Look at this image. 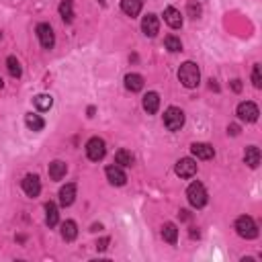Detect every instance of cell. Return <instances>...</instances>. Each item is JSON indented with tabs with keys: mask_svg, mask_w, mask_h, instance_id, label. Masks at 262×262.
I'll list each match as a JSON object with an SVG mask.
<instances>
[{
	"mask_svg": "<svg viewBox=\"0 0 262 262\" xmlns=\"http://www.w3.org/2000/svg\"><path fill=\"white\" fill-rule=\"evenodd\" d=\"M178 80L182 82V86H186V88H197L199 82H201L199 66L195 62H184L178 70Z\"/></svg>",
	"mask_w": 262,
	"mask_h": 262,
	"instance_id": "1",
	"label": "cell"
},
{
	"mask_svg": "<svg viewBox=\"0 0 262 262\" xmlns=\"http://www.w3.org/2000/svg\"><path fill=\"white\" fill-rule=\"evenodd\" d=\"M236 232L244 240H254L258 238V225L250 215H242L236 219Z\"/></svg>",
	"mask_w": 262,
	"mask_h": 262,
	"instance_id": "2",
	"label": "cell"
},
{
	"mask_svg": "<svg viewBox=\"0 0 262 262\" xmlns=\"http://www.w3.org/2000/svg\"><path fill=\"white\" fill-rule=\"evenodd\" d=\"M186 197H188V203L197 207V209H203L207 205V190L201 182H193L188 188H186Z\"/></svg>",
	"mask_w": 262,
	"mask_h": 262,
	"instance_id": "3",
	"label": "cell"
},
{
	"mask_svg": "<svg viewBox=\"0 0 262 262\" xmlns=\"http://www.w3.org/2000/svg\"><path fill=\"white\" fill-rule=\"evenodd\" d=\"M164 125L168 131H178L184 125V113L178 107H168L164 113Z\"/></svg>",
	"mask_w": 262,
	"mask_h": 262,
	"instance_id": "4",
	"label": "cell"
},
{
	"mask_svg": "<svg viewBox=\"0 0 262 262\" xmlns=\"http://www.w3.org/2000/svg\"><path fill=\"white\" fill-rule=\"evenodd\" d=\"M104 154H107V146L100 137H90L88 144H86V156H88V160L92 162H98L104 158Z\"/></svg>",
	"mask_w": 262,
	"mask_h": 262,
	"instance_id": "5",
	"label": "cell"
},
{
	"mask_svg": "<svg viewBox=\"0 0 262 262\" xmlns=\"http://www.w3.org/2000/svg\"><path fill=\"white\" fill-rule=\"evenodd\" d=\"M236 115H238L242 121H246V123H254V121L258 119V115H260V111H258V107H256L254 102L244 100V102H240V104H238Z\"/></svg>",
	"mask_w": 262,
	"mask_h": 262,
	"instance_id": "6",
	"label": "cell"
},
{
	"mask_svg": "<svg viewBox=\"0 0 262 262\" xmlns=\"http://www.w3.org/2000/svg\"><path fill=\"white\" fill-rule=\"evenodd\" d=\"M37 37H39L43 49H51L56 45V35H54V29H51L49 23H39L37 25Z\"/></svg>",
	"mask_w": 262,
	"mask_h": 262,
	"instance_id": "7",
	"label": "cell"
},
{
	"mask_svg": "<svg viewBox=\"0 0 262 262\" xmlns=\"http://www.w3.org/2000/svg\"><path fill=\"white\" fill-rule=\"evenodd\" d=\"M174 172H176L180 178H193L197 174V162L193 158H182L174 166Z\"/></svg>",
	"mask_w": 262,
	"mask_h": 262,
	"instance_id": "8",
	"label": "cell"
},
{
	"mask_svg": "<svg viewBox=\"0 0 262 262\" xmlns=\"http://www.w3.org/2000/svg\"><path fill=\"white\" fill-rule=\"evenodd\" d=\"M21 186L25 190V195L31 197V199L41 193V180H39L37 174H27V176L23 178V182H21Z\"/></svg>",
	"mask_w": 262,
	"mask_h": 262,
	"instance_id": "9",
	"label": "cell"
},
{
	"mask_svg": "<svg viewBox=\"0 0 262 262\" xmlns=\"http://www.w3.org/2000/svg\"><path fill=\"white\" fill-rule=\"evenodd\" d=\"M104 174H107V180L113 184V186H123L127 182V176L121 166H107V170H104Z\"/></svg>",
	"mask_w": 262,
	"mask_h": 262,
	"instance_id": "10",
	"label": "cell"
},
{
	"mask_svg": "<svg viewBox=\"0 0 262 262\" xmlns=\"http://www.w3.org/2000/svg\"><path fill=\"white\" fill-rule=\"evenodd\" d=\"M142 31L148 35V37H156L160 31V21H158V16L156 14H146L144 16V21H142Z\"/></svg>",
	"mask_w": 262,
	"mask_h": 262,
	"instance_id": "11",
	"label": "cell"
},
{
	"mask_svg": "<svg viewBox=\"0 0 262 262\" xmlns=\"http://www.w3.org/2000/svg\"><path fill=\"white\" fill-rule=\"evenodd\" d=\"M190 152H193V156L199 160H211L215 156L213 146H209V144H193L190 146Z\"/></svg>",
	"mask_w": 262,
	"mask_h": 262,
	"instance_id": "12",
	"label": "cell"
},
{
	"mask_svg": "<svg viewBox=\"0 0 262 262\" xmlns=\"http://www.w3.org/2000/svg\"><path fill=\"white\" fill-rule=\"evenodd\" d=\"M164 21L170 29H180L182 27V16H180V10H176L174 6H168L164 10Z\"/></svg>",
	"mask_w": 262,
	"mask_h": 262,
	"instance_id": "13",
	"label": "cell"
},
{
	"mask_svg": "<svg viewBox=\"0 0 262 262\" xmlns=\"http://www.w3.org/2000/svg\"><path fill=\"white\" fill-rule=\"evenodd\" d=\"M76 201V184L74 182H68L66 186L60 188V203L64 207H70Z\"/></svg>",
	"mask_w": 262,
	"mask_h": 262,
	"instance_id": "14",
	"label": "cell"
},
{
	"mask_svg": "<svg viewBox=\"0 0 262 262\" xmlns=\"http://www.w3.org/2000/svg\"><path fill=\"white\" fill-rule=\"evenodd\" d=\"M144 109H146L148 115H156L158 109H160V96L156 92H148L144 96Z\"/></svg>",
	"mask_w": 262,
	"mask_h": 262,
	"instance_id": "15",
	"label": "cell"
},
{
	"mask_svg": "<svg viewBox=\"0 0 262 262\" xmlns=\"http://www.w3.org/2000/svg\"><path fill=\"white\" fill-rule=\"evenodd\" d=\"M66 172H68V166L62 160H54V162L49 164V176H51V180H62L66 176Z\"/></svg>",
	"mask_w": 262,
	"mask_h": 262,
	"instance_id": "16",
	"label": "cell"
},
{
	"mask_svg": "<svg viewBox=\"0 0 262 262\" xmlns=\"http://www.w3.org/2000/svg\"><path fill=\"white\" fill-rule=\"evenodd\" d=\"M76 236H78V225H76V221H72V219L64 221L62 223V238L66 242H74Z\"/></svg>",
	"mask_w": 262,
	"mask_h": 262,
	"instance_id": "17",
	"label": "cell"
},
{
	"mask_svg": "<svg viewBox=\"0 0 262 262\" xmlns=\"http://www.w3.org/2000/svg\"><path fill=\"white\" fill-rule=\"evenodd\" d=\"M60 221V213H58V207L56 203H45V223L49 225V228H56Z\"/></svg>",
	"mask_w": 262,
	"mask_h": 262,
	"instance_id": "18",
	"label": "cell"
},
{
	"mask_svg": "<svg viewBox=\"0 0 262 262\" xmlns=\"http://www.w3.org/2000/svg\"><path fill=\"white\" fill-rule=\"evenodd\" d=\"M121 10L127 16H137L142 12V0H121Z\"/></svg>",
	"mask_w": 262,
	"mask_h": 262,
	"instance_id": "19",
	"label": "cell"
},
{
	"mask_svg": "<svg viewBox=\"0 0 262 262\" xmlns=\"http://www.w3.org/2000/svg\"><path fill=\"white\" fill-rule=\"evenodd\" d=\"M244 162H246L250 168H258V164H260V150L256 146L246 148V152H244Z\"/></svg>",
	"mask_w": 262,
	"mask_h": 262,
	"instance_id": "20",
	"label": "cell"
},
{
	"mask_svg": "<svg viewBox=\"0 0 262 262\" xmlns=\"http://www.w3.org/2000/svg\"><path fill=\"white\" fill-rule=\"evenodd\" d=\"M125 88L131 92H139L144 88V76L139 74H127L125 76Z\"/></svg>",
	"mask_w": 262,
	"mask_h": 262,
	"instance_id": "21",
	"label": "cell"
},
{
	"mask_svg": "<svg viewBox=\"0 0 262 262\" xmlns=\"http://www.w3.org/2000/svg\"><path fill=\"white\" fill-rule=\"evenodd\" d=\"M60 16L64 19V23H72L74 21V2H72V0H62Z\"/></svg>",
	"mask_w": 262,
	"mask_h": 262,
	"instance_id": "22",
	"label": "cell"
},
{
	"mask_svg": "<svg viewBox=\"0 0 262 262\" xmlns=\"http://www.w3.org/2000/svg\"><path fill=\"white\" fill-rule=\"evenodd\" d=\"M162 238H164V242H168V244H176V240H178V228L174 223H164V228H162Z\"/></svg>",
	"mask_w": 262,
	"mask_h": 262,
	"instance_id": "23",
	"label": "cell"
},
{
	"mask_svg": "<svg viewBox=\"0 0 262 262\" xmlns=\"http://www.w3.org/2000/svg\"><path fill=\"white\" fill-rule=\"evenodd\" d=\"M25 123H27V127H29L31 131H41V129L45 127V121H43L39 115H33V113H29V115L25 117Z\"/></svg>",
	"mask_w": 262,
	"mask_h": 262,
	"instance_id": "24",
	"label": "cell"
},
{
	"mask_svg": "<svg viewBox=\"0 0 262 262\" xmlns=\"http://www.w3.org/2000/svg\"><path fill=\"white\" fill-rule=\"evenodd\" d=\"M115 162H117V166H121V168L131 166V164H133V156H131V152H127V150H119V152L115 154Z\"/></svg>",
	"mask_w": 262,
	"mask_h": 262,
	"instance_id": "25",
	"label": "cell"
},
{
	"mask_svg": "<svg viewBox=\"0 0 262 262\" xmlns=\"http://www.w3.org/2000/svg\"><path fill=\"white\" fill-rule=\"evenodd\" d=\"M6 68H8V74H10L12 78H21V74H23V68H21L19 60H16L14 56L6 58Z\"/></svg>",
	"mask_w": 262,
	"mask_h": 262,
	"instance_id": "26",
	"label": "cell"
},
{
	"mask_svg": "<svg viewBox=\"0 0 262 262\" xmlns=\"http://www.w3.org/2000/svg\"><path fill=\"white\" fill-rule=\"evenodd\" d=\"M33 102H35V107H37L39 111H49L51 104H54V98H51L49 94H37L33 98Z\"/></svg>",
	"mask_w": 262,
	"mask_h": 262,
	"instance_id": "27",
	"label": "cell"
},
{
	"mask_svg": "<svg viewBox=\"0 0 262 262\" xmlns=\"http://www.w3.org/2000/svg\"><path fill=\"white\" fill-rule=\"evenodd\" d=\"M164 45L168 51H172V54H176V51H182V43L178 37H174V35H168V37L164 39Z\"/></svg>",
	"mask_w": 262,
	"mask_h": 262,
	"instance_id": "28",
	"label": "cell"
},
{
	"mask_svg": "<svg viewBox=\"0 0 262 262\" xmlns=\"http://www.w3.org/2000/svg\"><path fill=\"white\" fill-rule=\"evenodd\" d=\"M252 84L256 88H262V74H260V64H254V70H252Z\"/></svg>",
	"mask_w": 262,
	"mask_h": 262,
	"instance_id": "29",
	"label": "cell"
},
{
	"mask_svg": "<svg viewBox=\"0 0 262 262\" xmlns=\"http://www.w3.org/2000/svg\"><path fill=\"white\" fill-rule=\"evenodd\" d=\"M188 14L193 16V19H197V16L201 14V6H199V4H195V2H190V4H188Z\"/></svg>",
	"mask_w": 262,
	"mask_h": 262,
	"instance_id": "30",
	"label": "cell"
},
{
	"mask_svg": "<svg viewBox=\"0 0 262 262\" xmlns=\"http://www.w3.org/2000/svg\"><path fill=\"white\" fill-rule=\"evenodd\" d=\"M107 246H109V238H102L100 242H96V250H107Z\"/></svg>",
	"mask_w": 262,
	"mask_h": 262,
	"instance_id": "31",
	"label": "cell"
},
{
	"mask_svg": "<svg viewBox=\"0 0 262 262\" xmlns=\"http://www.w3.org/2000/svg\"><path fill=\"white\" fill-rule=\"evenodd\" d=\"M232 88H234L236 92H240V90H242V82H240V80H234V82H232Z\"/></svg>",
	"mask_w": 262,
	"mask_h": 262,
	"instance_id": "32",
	"label": "cell"
},
{
	"mask_svg": "<svg viewBox=\"0 0 262 262\" xmlns=\"http://www.w3.org/2000/svg\"><path fill=\"white\" fill-rule=\"evenodd\" d=\"M228 133L238 135V133H240V127H238V125H230V127H228Z\"/></svg>",
	"mask_w": 262,
	"mask_h": 262,
	"instance_id": "33",
	"label": "cell"
},
{
	"mask_svg": "<svg viewBox=\"0 0 262 262\" xmlns=\"http://www.w3.org/2000/svg\"><path fill=\"white\" fill-rule=\"evenodd\" d=\"M2 86H4V82H2V78H0V88H2Z\"/></svg>",
	"mask_w": 262,
	"mask_h": 262,
	"instance_id": "34",
	"label": "cell"
},
{
	"mask_svg": "<svg viewBox=\"0 0 262 262\" xmlns=\"http://www.w3.org/2000/svg\"><path fill=\"white\" fill-rule=\"evenodd\" d=\"M0 37H2V33H0Z\"/></svg>",
	"mask_w": 262,
	"mask_h": 262,
	"instance_id": "35",
	"label": "cell"
}]
</instances>
